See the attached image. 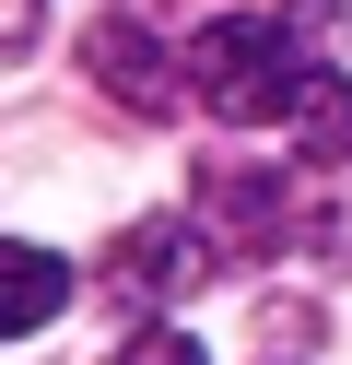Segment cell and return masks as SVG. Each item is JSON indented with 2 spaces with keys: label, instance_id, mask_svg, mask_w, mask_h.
<instances>
[{
  "label": "cell",
  "instance_id": "cell-3",
  "mask_svg": "<svg viewBox=\"0 0 352 365\" xmlns=\"http://www.w3.org/2000/svg\"><path fill=\"white\" fill-rule=\"evenodd\" d=\"M94 83H106L117 106H141V118H164V106L188 95V71H164V48L117 12V24H94Z\"/></svg>",
  "mask_w": 352,
  "mask_h": 365
},
{
  "label": "cell",
  "instance_id": "cell-6",
  "mask_svg": "<svg viewBox=\"0 0 352 365\" xmlns=\"http://www.w3.org/2000/svg\"><path fill=\"white\" fill-rule=\"evenodd\" d=\"M117 365H211V354H200V341L176 330V318H141V330L117 341Z\"/></svg>",
  "mask_w": 352,
  "mask_h": 365
},
{
  "label": "cell",
  "instance_id": "cell-8",
  "mask_svg": "<svg viewBox=\"0 0 352 365\" xmlns=\"http://www.w3.org/2000/svg\"><path fill=\"white\" fill-rule=\"evenodd\" d=\"M36 24H47V0H0V48H36Z\"/></svg>",
  "mask_w": 352,
  "mask_h": 365
},
{
  "label": "cell",
  "instance_id": "cell-1",
  "mask_svg": "<svg viewBox=\"0 0 352 365\" xmlns=\"http://www.w3.org/2000/svg\"><path fill=\"white\" fill-rule=\"evenodd\" d=\"M305 59H317V48H294L282 12H223V24L188 36V95H200L223 130H258V118H294Z\"/></svg>",
  "mask_w": 352,
  "mask_h": 365
},
{
  "label": "cell",
  "instance_id": "cell-2",
  "mask_svg": "<svg viewBox=\"0 0 352 365\" xmlns=\"http://www.w3.org/2000/svg\"><path fill=\"white\" fill-rule=\"evenodd\" d=\"M106 283L141 294V307H153V294H200V283H211V236H200L188 212H153V224L106 259Z\"/></svg>",
  "mask_w": 352,
  "mask_h": 365
},
{
  "label": "cell",
  "instance_id": "cell-4",
  "mask_svg": "<svg viewBox=\"0 0 352 365\" xmlns=\"http://www.w3.org/2000/svg\"><path fill=\"white\" fill-rule=\"evenodd\" d=\"M294 130L317 165H352V83H341V59H305V83H294Z\"/></svg>",
  "mask_w": 352,
  "mask_h": 365
},
{
  "label": "cell",
  "instance_id": "cell-5",
  "mask_svg": "<svg viewBox=\"0 0 352 365\" xmlns=\"http://www.w3.org/2000/svg\"><path fill=\"white\" fill-rule=\"evenodd\" d=\"M59 294H70V271L47 259V247H0V330H47V318H59Z\"/></svg>",
  "mask_w": 352,
  "mask_h": 365
},
{
  "label": "cell",
  "instance_id": "cell-7",
  "mask_svg": "<svg viewBox=\"0 0 352 365\" xmlns=\"http://www.w3.org/2000/svg\"><path fill=\"white\" fill-rule=\"evenodd\" d=\"M282 24H294V48H305V36L352 48V0H282Z\"/></svg>",
  "mask_w": 352,
  "mask_h": 365
}]
</instances>
